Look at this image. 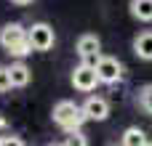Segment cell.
Returning <instances> with one entry per match:
<instances>
[{
	"mask_svg": "<svg viewBox=\"0 0 152 146\" xmlns=\"http://www.w3.org/2000/svg\"><path fill=\"white\" fill-rule=\"evenodd\" d=\"M0 45L11 53V56H19L24 59L27 53H32V45H29V35L27 29L19 24V21H11L0 29Z\"/></svg>",
	"mask_w": 152,
	"mask_h": 146,
	"instance_id": "obj_1",
	"label": "cell"
},
{
	"mask_svg": "<svg viewBox=\"0 0 152 146\" xmlns=\"http://www.w3.org/2000/svg\"><path fill=\"white\" fill-rule=\"evenodd\" d=\"M51 117H53V122H56L61 130L72 133V130H80V125H83V120H86V112H83V106H77L75 101H59V104L53 106Z\"/></svg>",
	"mask_w": 152,
	"mask_h": 146,
	"instance_id": "obj_2",
	"label": "cell"
},
{
	"mask_svg": "<svg viewBox=\"0 0 152 146\" xmlns=\"http://www.w3.org/2000/svg\"><path fill=\"white\" fill-rule=\"evenodd\" d=\"M99 82H102V80H99V72H96L94 64L83 61L80 66H75V72H72V85H75V90H80V93H91V90H96Z\"/></svg>",
	"mask_w": 152,
	"mask_h": 146,
	"instance_id": "obj_3",
	"label": "cell"
},
{
	"mask_svg": "<svg viewBox=\"0 0 152 146\" xmlns=\"http://www.w3.org/2000/svg\"><path fill=\"white\" fill-rule=\"evenodd\" d=\"M27 35H29V45H32V51H51V48H53V43H56L53 27H51V24H45V21L32 24V27L27 29Z\"/></svg>",
	"mask_w": 152,
	"mask_h": 146,
	"instance_id": "obj_4",
	"label": "cell"
},
{
	"mask_svg": "<svg viewBox=\"0 0 152 146\" xmlns=\"http://www.w3.org/2000/svg\"><path fill=\"white\" fill-rule=\"evenodd\" d=\"M96 72H99V80L104 85H115L123 80V64L115 59V56H99L96 59Z\"/></svg>",
	"mask_w": 152,
	"mask_h": 146,
	"instance_id": "obj_5",
	"label": "cell"
},
{
	"mask_svg": "<svg viewBox=\"0 0 152 146\" xmlns=\"http://www.w3.org/2000/svg\"><path fill=\"white\" fill-rule=\"evenodd\" d=\"M75 51H77V56H80L83 61H88V64H96V59L102 56V40H99L96 35L86 32V35H80V37H77V45H75Z\"/></svg>",
	"mask_w": 152,
	"mask_h": 146,
	"instance_id": "obj_6",
	"label": "cell"
},
{
	"mask_svg": "<svg viewBox=\"0 0 152 146\" xmlns=\"http://www.w3.org/2000/svg\"><path fill=\"white\" fill-rule=\"evenodd\" d=\"M83 112H86V120L104 122V120L110 117V104H107V98H102V96H88L86 104H83Z\"/></svg>",
	"mask_w": 152,
	"mask_h": 146,
	"instance_id": "obj_7",
	"label": "cell"
},
{
	"mask_svg": "<svg viewBox=\"0 0 152 146\" xmlns=\"http://www.w3.org/2000/svg\"><path fill=\"white\" fill-rule=\"evenodd\" d=\"M134 53H136L142 61H152V29L139 32V35L134 37Z\"/></svg>",
	"mask_w": 152,
	"mask_h": 146,
	"instance_id": "obj_8",
	"label": "cell"
},
{
	"mask_svg": "<svg viewBox=\"0 0 152 146\" xmlns=\"http://www.w3.org/2000/svg\"><path fill=\"white\" fill-rule=\"evenodd\" d=\"M8 74H11V85H13V88H24V85L32 80V72H29L21 61H19V64H11V66H8Z\"/></svg>",
	"mask_w": 152,
	"mask_h": 146,
	"instance_id": "obj_9",
	"label": "cell"
},
{
	"mask_svg": "<svg viewBox=\"0 0 152 146\" xmlns=\"http://www.w3.org/2000/svg\"><path fill=\"white\" fill-rule=\"evenodd\" d=\"M131 16L139 21H152V0H131L128 3Z\"/></svg>",
	"mask_w": 152,
	"mask_h": 146,
	"instance_id": "obj_10",
	"label": "cell"
},
{
	"mask_svg": "<svg viewBox=\"0 0 152 146\" xmlns=\"http://www.w3.org/2000/svg\"><path fill=\"white\" fill-rule=\"evenodd\" d=\"M120 144L123 146H144V144H150V141H147V136H144L142 128H126L123 136H120Z\"/></svg>",
	"mask_w": 152,
	"mask_h": 146,
	"instance_id": "obj_11",
	"label": "cell"
},
{
	"mask_svg": "<svg viewBox=\"0 0 152 146\" xmlns=\"http://www.w3.org/2000/svg\"><path fill=\"white\" fill-rule=\"evenodd\" d=\"M139 106H142L147 114H152V85H144V88H142V93H139Z\"/></svg>",
	"mask_w": 152,
	"mask_h": 146,
	"instance_id": "obj_12",
	"label": "cell"
},
{
	"mask_svg": "<svg viewBox=\"0 0 152 146\" xmlns=\"http://www.w3.org/2000/svg\"><path fill=\"white\" fill-rule=\"evenodd\" d=\"M13 85H11V74H8V66H0V93H8Z\"/></svg>",
	"mask_w": 152,
	"mask_h": 146,
	"instance_id": "obj_13",
	"label": "cell"
},
{
	"mask_svg": "<svg viewBox=\"0 0 152 146\" xmlns=\"http://www.w3.org/2000/svg\"><path fill=\"white\" fill-rule=\"evenodd\" d=\"M0 144H3V146H21L24 141L16 138V136H8V138H0Z\"/></svg>",
	"mask_w": 152,
	"mask_h": 146,
	"instance_id": "obj_14",
	"label": "cell"
},
{
	"mask_svg": "<svg viewBox=\"0 0 152 146\" xmlns=\"http://www.w3.org/2000/svg\"><path fill=\"white\" fill-rule=\"evenodd\" d=\"M13 5H29V3H35V0H11Z\"/></svg>",
	"mask_w": 152,
	"mask_h": 146,
	"instance_id": "obj_15",
	"label": "cell"
}]
</instances>
